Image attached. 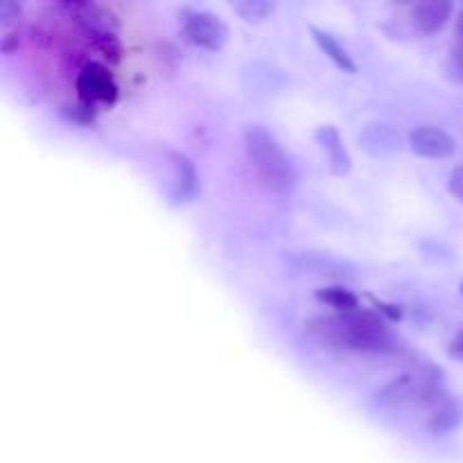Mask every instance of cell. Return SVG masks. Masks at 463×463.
Instances as JSON below:
<instances>
[{
  "label": "cell",
  "instance_id": "6da1fadb",
  "mask_svg": "<svg viewBox=\"0 0 463 463\" xmlns=\"http://www.w3.org/2000/svg\"><path fill=\"white\" fill-rule=\"evenodd\" d=\"M307 333L330 348H346L362 353H392L398 348L396 335L383 317L373 310L344 312L333 317H315L306 324Z\"/></svg>",
  "mask_w": 463,
  "mask_h": 463
},
{
  "label": "cell",
  "instance_id": "7a4b0ae2",
  "mask_svg": "<svg viewBox=\"0 0 463 463\" xmlns=\"http://www.w3.org/2000/svg\"><path fill=\"white\" fill-rule=\"evenodd\" d=\"M242 140L249 167L256 175L258 184L265 185L274 194L292 193L297 175L276 136L269 134L262 125H249Z\"/></svg>",
  "mask_w": 463,
  "mask_h": 463
},
{
  "label": "cell",
  "instance_id": "3957f363",
  "mask_svg": "<svg viewBox=\"0 0 463 463\" xmlns=\"http://www.w3.org/2000/svg\"><path fill=\"white\" fill-rule=\"evenodd\" d=\"M59 9L68 14V18L80 27L81 34L89 39V43L107 61H118L120 59L122 48L120 39H118L113 14H109L107 9L98 7L93 3H61Z\"/></svg>",
  "mask_w": 463,
  "mask_h": 463
},
{
  "label": "cell",
  "instance_id": "277c9868",
  "mask_svg": "<svg viewBox=\"0 0 463 463\" xmlns=\"http://www.w3.org/2000/svg\"><path fill=\"white\" fill-rule=\"evenodd\" d=\"M439 378H441V371L437 366H425L419 371H407V373L398 375L392 383L384 384L378 393H375V401L383 407H396L405 405V402H423L434 389H439Z\"/></svg>",
  "mask_w": 463,
  "mask_h": 463
},
{
  "label": "cell",
  "instance_id": "5b68a950",
  "mask_svg": "<svg viewBox=\"0 0 463 463\" xmlns=\"http://www.w3.org/2000/svg\"><path fill=\"white\" fill-rule=\"evenodd\" d=\"M75 89L80 102L89 104V107H98V104H116L118 99V84L113 72L104 66L102 61H86L84 66L77 71Z\"/></svg>",
  "mask_w": 463,
  "mask_h": 463
},
{
  "label": "cell",
  "instance_id": "8992f818",
  "mask_svg": "<svg viewBox=\"0 0 463 463\" xmlns=\"http://www.w3.org/2000/svg\"><path fill=\"white\" fill-rule=\"evenodd\" d=\"M181 23H184V34L199 48L220 50L229 36L224 21L206 9H184Z\"/></svg>",
  "mask_w": 463,
  "mask_h": 463
},
{
  "label": "cell",
  "instance_id": "52a82bcc",
  "mask_svg": "<svg viewBox=\"0 0 463 463\" xmlns=\"http://www.w3.org/2000/svg\"><path fill=\"white\" fill-rule=\"evenodd\" d=\"M420 405H423L425 411H428V420H425V425H428V430L432 434L450 432V430H455L463 420L461 402L457 401L452 393L443 392L441 387L434 389V392L430 393Z\"/></svg>",
  "mask_w": 463,
  "mask_h": 463
},
{
  "label": "cell",
  "instance_id": "ba28073f",
  "mask_svg": "<svg viewBox=\"0 0 463 463\" xmlns=\"http://www.w3.org/2000/svg\"><path fill=\"white\" fill-rule=\"evenodd\" d=\"M411 152L425 158H446L455 154V138L439 127H416L410 134Z\"/></svg>",
  "mask_w": 463,
  "mask_h": 463
},
{
  "label": "cell",
  "instance_id": "9c48e42d",
  "mask_svg": "<svg viewBox=\"0 0 463 463\" xmlns=\"http://www.w3.org/2000/svg\"><path fill=\"white\" fill-rule=\"evenodd\" d=\"M172 165V199L176 203L193 202L199 193V175L194 163L181 152H167Z\"/></svg>",
  "mask_w": 463,
  "mask_h": 463
},
{
  "label": "cell",
  "instance_id": "30bf717a",
  "mask_svg": "<svg viewBox=\"0 0 463 463\" xmlns=\"http://www.w3.org/2000/svg\"><path fill=\"white\" fill-rule=\"evenodd\" d=\"M288 265L292 269L298 271H310V274H328V276H344L351 274L348 265L344 262L335 260V258L326 256V253H317V251H292L285 256Z\"/></svg>",
  "mask_w": 463,
  "mask_h": 463
},
{
  "label": "cell",
  "instance_id": "8fae6325",
  "mask_svg": "<svg viewBox=\"0 0 463 463\" xmlns=\"http://www.w3.org/2000/svg\"><path fill=\"white\" fill-rule=\"evenodd\" d=\"M315 138L317 143L321 145V149L328 154L330 170H333L335 175H348V172H351V156H348V152L344 149V140L342 136H339V131L335 129L333 125H324L315 131Z\"/></svg>",
  "mask_w": 463,
  "mask_h": 463
},
{
  "label": "cell",
  "instance_id": "7c38bea8",
  "mask_svg": "<svg viewBox=\"0 0 463 463\" xmlns=\"http://www.w3.org/2000/svg\"><path fill=\"white\" fill-rule=\"evenodd\" d=\"M452 14V5L446 0H428L411 7V21L425 34H434L448 23Z\"/></svg>",
  "mask_w": 463,
  "mask_h": 463
},
{
  "label": "cell",
  "instance_id": "4fadbf2b",
  "mask_svg": "<svg viewBox=\"0 0 463 463\" xmlns=\"http://www.w3.org/2000/svg\"><path fill=\"white\" fill-rule=\"evenodd\" d=\"M360 145L373 156H384L401 147V136L389 125H369L360 134Z\"/></svg>",
  "mask_w": 463,
  "mask_h": 463
},
{
  "label": "cell",
  "instance_id": "5bb4252c",
  "mask_svg": "<svg viewBox=\"0 0 463 463\" xmlns=\"http://www.w3.org/2000/svg\"><path fill=\"white\" fill-rule=\"evenodd\" d=\"M310 32H312V36H315L317 45H319V48L324 50V52L328 54V57L333 59V61L337 63L344 72H357V63L353 61V57L348 54V50L344 48V45L339 43V41L335 39L330 32L319 30V27H310Z\"/></svg>",
  "mask_w": 463,
  "mask_h": 463
},
{
  "label": "cell",
  "instance_id": "9a60e30c",
  "mask_svg": "<svg viewBox=\"0 0 463 463\" xmlns=\"http://www.w3.org/2000/svg\"><path fill=\"white\" fill-rule=\"evenodd\" d=\"M317 298H319L324 306L333 307L337 315H344V312L357 310V297L351 292V289H344L339 285H333V288H326L317 292Z\"/></svg>",
  "mask_w": 463,
  "mask_h": 463
},
{
  "label": "cell",
  "instance_id": "2e32d148",
  "mask_svg": "<svg viewBox=\"0 0 463 463\" xmlns=\"http://www.w3.org/2000/svg\"><path fill=\"white\" fill-rule=\"evenodd\" d=\"M233 9L247 21H260L267 14L274 12V3H265V0H244V3H233Z\"/></svg>",
  "mask_w": 463,
  "mask_h": 463
},
{
  "label": "cell",
  "instance_id": "e0dca14e",
  "mask_svg": "<svg viewBox=\"0 0 463 463\" xmlns=\"http://www.w3.org/2000/svg\"><path fill=\"white\" fill-rule=\"evenodd\" d=\"M66 113L71 120L80 122V125H89V122H93V118H95V109L89 107V104H84V102L71 104V107H66Z\"/></svg>",
  "mask_w": 463,
  "mask_h": 463
},
{
  "label": "cell",
  "instance_id": "ac0fdd59",
  "mask_svg": "<svg viewBox=\"0 0 463 463\" xmlns=\"http://www.w3.org/2000/svg\"><path fill=\"white\" fill-rule=\"evenodd\" d=\"M18 16H21V7H18L16 3H12V0H5V3L0 5V23H3L5 27H7L9 23Z\"/></svg>",
  "mask_w": 463,
  "mask_h": 463
},
{
  "label": "cell",
  "instance_id": "d6986e66",
  "mask_svg": "<svg viewBox=\"0 0 463 463\" xmlns=\"http://www.w3.org/2000/svg\"><path fill=\"white\" fill-rule=\"evenodd\" d=\"M450 193L455 194L459 202H463V163L457 165L450 175Z\"/></svg>",
  "mask_w": 463,
  "mask_h": 463
},
{
  "label": "cell",
  "instance_id": "ffe728a7",
  "mask_svg": "<svg viewBox=\"0 0 463 463\" xmlns=\"http://www.w3.org/2000/svg\"><path fill=\"white\" fill-rule=\"evenodd\" d=\"M452 63H455V71L459 75V80L463 81V39H457L455 48H452Z\"/></svg>",
  "mask_w": 463,
  "mask_h": 463
},
{
  "label": "cell",
  "instance_id": "44dd1931",
  "mask_svg": "<svg viewBox=\"0 0 463 463\" xmlns=\"http://www.w3.org/2000/svg\"><path fill=\"white\" fill-rule=\"evenodd\" d=\"M450 355H455V357H459V360H463V330L459 335H457L455 339H452Z\"/></svg>",
  "mask_w": 463,
  "mask_h": 463
},
{
  "label": "cell",
  "instance_id": "7402d4cb",
  "mask_svg": "<svg viewBox=\"0 0 463 463\" xmlns=\"http://www.w3.org/2000/svg\"><path fill=\"white\" fill-rule=\"evenodd\" d=\"M457 36L463 39V9L459 12V18H457Z\"/></svg>",
  "mask_w": 463,
  "mask_h": 463
},
{
  "label": "cell",
  "instance_id": "603a6c76",
  "mask_svg": "<svg viewBox=\"0 0 463 463\" xmlns=\"http://www.w3.org/2000/svg\"><path fill=\"white\" fill-rule=\"evenodd\" d=\"M461 294H463V283H461Z\"/></svg>",
  "mask_w": 463,
  "mask_h": 463
}]
</instances>
